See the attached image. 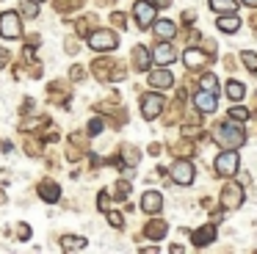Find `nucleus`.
Instances as JSON below:
<instances>
[{
    "label": "nucleus",
    "instance_id": "nucleus-2",
    "mask_svg": "<svg viewBox=\"0 0 257 254\" xmlns=\"http://www.w3.org/2000/svg\"><path fill=\"white\" fill-rule=\"evenodd\" d=\"M119 36L113 31H94L89 33V47L97 50V53H108V50H116Z\"/></svg>",
    "mask_w": 257,
    "mask_h": 254
},
{
    "label": "nucleus",
    "instance_id": "nucleus-32",
    "mask_svg": "<svg viewBox=\"0 0 257 254\" xmlns=\"http://www.w3.org/2000/svg\"><path fill=\"white\" fill-rule=\"evenodd\" d=\"M3 61H6V50L0 47V66H3Z\"/></svg>",
    "mask_w": 257,
    "mask_h": 254
},
{
    "label": "nucleus",
    "instance_id": "nucleus-33",
    "mask_svg": "<svg viewBox=\"0 0 257 254\" xmlns=\"http://www.w3.org/2000/svg\"><path fill=\"white\" fill-rule=\"evenodd\" d=\"M240 3H246V6H257V0H240Z\"/></svg>",
    "mask_w": 257,
    "mask_h": 254
},
{
    "label": "nucleus",
    "instance_id": "nucleus-28",
    "mask_svg": "<svg viewBox=\"0 0 257 254\" xmlns=\"http://www.w3.org/2000/svg\"><path fill=\"white\" fill-rule=\"evenodd\" d=\"M36 6L39 3H34V0H31V3H23V14L25 17H36Z\"/></svg>",
    "mask_w": 257,
    "mask_h": 254
},
{
    "label": "nucleus",
    "instance_id": "nucleus-24",
    "mask_svg": "<svg viewBox=\"0 0 257 254\" xmlns=\"http://www.w3.org/2000/svg\"><path fill=\"white\" fill-rule=\"evenodd\" d=\"M202 88H207V91H213V94H218V77L216 75H202Z\"/></svg>",
    "mask_w": 257,
    "mask_h": 254
},
{
    "label": "nucleus",
    "instance_id": "nucleus-19",
    "mask_svg": "<svg viewBox=\"0 0 257 254\" xmlns=\"http://www.w3.org/2000/svg\"><path fill=\"white\" fill-rule=\"evenodd\" d=\"M39 193H42V199H45V202H58V199H61V188H58L56 182H42Z\"/></svg>",
    "mask_w": 257,
    "mask_h": 254
},
{
    "label": "nucleus",
    "instance_id": "nucleus-22",
    "mask_svg": "<svg viewBox=\"0 0 257 254\" xmlns=\"http://www.w3.org/2000/svg\"><path fill=\"white\" fill-rule=\"evenodd\" d=\"M243 94H246L243 83H238V80H229L227 83V97L232 99V102H240V99H243Z\"/></svg>",
    "mask_w": 257,
    "mask_h": 254
},
{
    "label": "nucleus",
    "instance_id": "nucleus-8",
    "mask_svg": "<svg viewBox=\"0 0 257 254\" xmlns=\"http://www.w3.org/2000/svg\"><path fill=\"white\" fill-rule=\"evenodd\" d=\"M161 110H163L161 94H144V97H141V113H144V119H155Z\"/></svg>",
    "mask_w": 257,
    "mask_h": 254
},
{
    "label": "nucleus",
    "instance_id": "nucleus-23",
    "mask_svg": "<svg viewBox=\"0 0 257 254\" xmlns=\"http://www.w3.org/2000/svg\"><path fill=\"white\" fill-rule=\"evenodd\" d=\"M240 61H243V66L249 72H257V55L251 53V50H243V53H240Z\"/></svg>",
    "mask_w": 257,
    "mask_h": 254
},
{
    "label": "nucleus",
    "instance_id": "nucleus-31",
    "mask_svg": "<svg viewBox=\"0 0 257 254\" xmlns=\"http://www.w3.org/2000/svg\"><path fill=\"white\" fill-rule=\"evenodd\" d=\"M113 22H116L119 28H124V17L122 14H113Z\"/></svg>",
    "mask_w": 257,
    "mask_h": 254
},
{
    "label": "nucleus",
    "instance_id": "nucleus-20",
    "mask_svg": "<svg viewBox=\"0 0 257 254\" xmlns=\"http://www.w3.org/2000/svg\"><path fill=\"white\" fill-rule=\"evenodd\" d=\"M166 232H169L166 221H152V224H147V237H152V240H161Z\"/></svg>",
    "mask_w": 257,
    "mask_h": 254
},
{
    "label": "nucleus",
    "instance_id": "nucleus-12",
    "mask_svg": "<svg viewBox=\"0 0 257 254\" xmlns=\"http://www.w3.org/2000/svg\"><path fill=\"white\" fill-rule=\"evenodd\" d=\"M161 207H163V196L158 191H147L141 196V210L144 213H161Z\"/></svg>",
    "mask_w": 257,
    "mask_h": 254
},
{
    "label": "nucleus",
    "instance_id": "nucleus-16",
    "mask_svg": "<svg viewBox=\"0 0 257 254\" xmlns=\"http://www.w3.org/2000/svg\"><path fill=\"white\" fill-rule=\"evenodd\" d=\"M216 14H238V0H207Z\"/></svg>",
    "mask_w": 257,
    "mask_h": 254
},
{
    "label": "nucleus",
    "instance_id": "nucleus-3",
    "mask_svg": "<svg viewBox=\"0 0 257 254\" xmlns=\"http://www.w3.org/2000/svg\"><path fill=\"white\" fill-rule=\"evenodd\" d=\"M213 169H216L218 177H232L235 171H238V152H235V149H224V152L216 158Z\"/></svg>",
    "mask_w": 257,
    "mask_h": 254
},
{
    "label": "nucleus",
    "instance_id": "nucleus-13",
    "mask_svg": "<svg viewBox=\"0 0 257 254\" xmlns=\"http://www.w3.org/2000/svg\"><path fill=\"white\" fill-rule=\"evenodd\" d=\"M174 83V77H172V72L169 69H155V72H150V86L152 88H169Z\"/></svg>",
    "mask_w": 257,
    "mask_h": 254
},
{
    "label": "nucleus",
    "instance_id": "nucleus-34",
    "mask_svg": "<svg viewBox=\"0 0 257 254\" xmlns=\"http://www.w3.org/2000/svg\"><path fill=\"white\" fill-rule=\"evenodd\" d=\"M34 3H45V0H34Z\"/></svg>",
    "mask_w": 257,
    "mask_h": 254
},
{
    "label": "nucleus",
    "instance_id": "nucleus-14",
    "mask_svg": "<svg viewBox=\"0 0 257 254\" xmlns=\"http://www.w3.org/2000/svg\"><path fill=\"white\" fill-rule=\"evenodd\" d=\"M152 25H155V36L163 39V42H166V39H172L174 33H177V25H174L172 20H155Z\"/></svg>",
    "mask_w": 257,
    "mask_h": 254
},
{
    "label": "nucleus",
    "instance_id": "nucleus-21",
    "mask_svg": "<svg viewBox=\"0 0 257 254\" xmlns=\"http://www.w3.org/2000/svg\"><path fill=\"white\" fill-rule=\"evenodd\" d=\"M86 237H80V235H67L64 237V251H80V248H86Z\"/></svg>",
    "mask_w": 257,
    "mask_h": 254
},
{
    "label": "nucleus",
    "instance_id": "nucleus-6",
    "mask_svg": "<svg viewBox=\"0 0 257 254\" xmlns=\"http://www.w3.org/2000/svg\"><path fill=\"white\" fill-rule=\"evenodd\" d=\"M221 204L227 210L240 207V204H243V188L235 185V182H227V185H224V191H221Z\"/></svg>",
    "mask_w": 257,
    "mask_h": 254
},
{
    "label": "nucleus",
    "instance_id": "nucleus-15",
    "mask_svg": "<svg viewBox=\"0 0 257 254\" xmlns=\"http://www.w3.org/2000/svg\"><path fill=\"white\" fill-rule=\"evenodd\" d=\"M133 64H136V69H141V72H147L150 69V64H152V55H150V50L147 47H136L133 50Z\"/></svg>",
    "mask_w": 257,
    "mask_h": 254
},
{
    "label": "nucleus",
    "instance_id": "nucleus-10",
    "mask_svg": "<svg viewBox=\"0 0 257 254\" xmlns=\"http://www.w3.org/2000/svg\"><path fill=\"white\" fill-rule=\"evenodd\" d=\"M213 240H216V224H207V226H202V229L191 232V243L199 246V248H205L207 243H213Z\"/></svg>",
    "mask_w": 257,
    "mask_h": 254
},
{
    "label": "nucleus",
    "instance_id": "nucleus-9",
    "mask_svg": "<svg viewBox=\"0 0 257 254\" xmlns=\"http://www.w3.org/2000/svg\"><path fill=\"white\" fill-rule=\"evenodd\" d=\"M216 94L213 91H207V88H202V91H196L194 94V105H196V110H202V113H213L216 110Z\"/></svg>",
    "mask_w": 257,
    "mask_h": 254
},
{
    "label": "nucleus",
    "instance_id": "nucleus-18",
    "mask_svg": "<svg viewBox=\"0 0 257 254\" xmlns=\"http://www.w3.org/2000/svg\"><path fill=\"white\" fill-rule=\"evenodd\" d=\"M155 58H158V64L169 66L174 58H177V53H174V47H172V44H158V50H155Z\"/></svg>",
    "mask_w": 257,
    "mask_h": 254
},
{
    "label": "nucleus",
    "instance_id": "nucleus-11",
    "mask_svg": "<svg viewBox=\"0 0 257 254\" xmlns=\"http://www.w3.org/2000/svg\"><path fill=\"white\" fill-rule=\"evenodd\" d=\"M183 61H185V66H188V69H196V66H205L207 61H210V55L202 53V50H196V47H188L183 53Z\"/></svg>",
    "mask_w": 257,
    "mask_h": 254
},
{
    "label": "nucleus",
    "instance_id": "nucleus-5",
    "mask_svg": "<svg viewBox=\"0 0 257 254\" xmlns=\"http://www.w3.org/2000/svg\"><path fill=\"white\" fill-rule=\"evenodd\" d=\"M133 14H136V22H139L141 28H150L152 22H155L158 11H155V6H152L150 0H136V6H133Z\"/></svg>",
    "mask_w": 257,
    "mask_h": 254
},
{
    "label": "nucleus",
    "instance_id": "nucleus-7",
    "mask_svg": "<svg viewBox=\"0 0 257 254\" xmlns=\"http://www.w3.org/2000/svg\"><path fill=\"white\" fill-rule=\"evenodd\" d=\"M194 166L188 163V160H177V163L172 166V180L177 182V185H191L194 182Z\"/></svg>",
    "mask_w": 257,
    "mask_h": 254
},
{
    "label": "nucleus",
    "instance_id": "nucleus-29",
    "mask_svg": "<svg viewBox=\"0 0 257 254\" xmlns=\"http://www.w3.org/2000/svg\"><path fill=\"white\" fill-rule=\"evenodd\" d=\"M108 221H111V226H122V215L119 213H111V210H108Z\"/></svg>",
    "mask_w": 257,
    "mask_h": 254
},
{
    "label": "nucleus",
    "instance_id": "nucleus-4",
    "mask_svg": "<svg viewBox=\"0 0 257 254\" xmlns=\"http://www.w3.org/2000/svg\"><path fill=\"white\" fill-rule=\"evenodd\" d=\"M23 28H20V14L17 11H6L0 17V36L3 39H20Z\"/></svg>",
    "mask_w": 257,
    "mask_h": 254
},
{
    "label": "nucleus",
    "instance_id": "nucleus-27",
    "mask_svg": "<svg viewBox=\"0 0 257 254\" xmlns=\"http://www.w3.org/2000/svg\"><path fill=\"white\" fill-rule=\"evenodd\" d=\"M97 204H100V210H111V196H108V191L100 193V202Z\"/></svg>",
    "mask_w": 257,
    "mask_h": 254
},
{
    "label": "nucleus",
    "instance_id": "nucleus-17",
    "mask_svg": "<svg viewBox=\"0 0 257 254\" xmlns=\"http://www.w3.org/2000/svg\"><path fill=\"white\" fill-rule=\"evenodd\" d=\"M216 25H218V31H224V33H235L240 28V20H238V14H221Z\"/></svg>",
    "mask_w": 257,
    "mask_h": 254
},
{
    "label": "nucleus",
    "instance_id": "nucleus-25",
    "mask_svg": "<svg viewBox=\"0 0 257 254\" xmlns=\"http://www.w3.org/2000/svg\"><path fill=\"white\" fill-rule=\"evenodd\" d=\"M229 119H238V121H246V119H249V110H246L243 105H232V108H229Z\"/></svg>",
    "mask_w": 257,
    "mask_h": 254
},
{
    "label": "nucleus",
    "instance_id": "nucleus-30",
    "mask_svg": "<svg viewBox=\"0 0 257 254\" xmlns=\"http://www.w3.org/2000/svg\"><path fill=\"white\" fill-rule=\"evenodd\" d=\"M150 3L155 6V9H158V6H161V9H163V6H169V3H172V0H150Z\"/></svg>",
    "mask_w": 257,
    "mask_h": 254
},
{
    "label": "nucleus",
    "instance_id": "nucleus-1",
    "mask_svg": "<svg viewBox=\"0 0 257 254\" xmlns=\"http://www.w3.org/2000/svg\"><path fill=\"white\" fill-rule=\"evenodd\" d=\"M213 141L221 144V147H227V149H238L240 144L246 141V133H243V127H240V124H235V119H229V121H224V124L213 133Z\"/></svg>",
    "mask_w": 257,
    "mask_h": 254
},
{
    "label": "nucleus",
    "instance_id": "nucleus-26",
    "mask_svg": "<svg viewBox=\"0 0 257 254\" xmlns=\"http://www.w3.org/2000/svg\"><path fill=\"white\" fill-rule=\"evenodd\" d=\"M100 130H102V119H91L89 121V133L91 136H100Z\"/></svg>",
    "mask_w": 257,
    "mask_h": 254
}]
</instances>
